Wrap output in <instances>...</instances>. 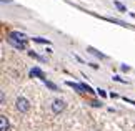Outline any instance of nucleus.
Listing matches in <instances>:
<instances>
[{
	"label": "nucleus",
	"instance_id": "nucleus-5",
	"mask_svg": "<svg viewBox=\"0 0 135 131\" xmlns=\"http://www.w3.org/2000/svg\"><path fill=\"white\" fill-rule=\"evenodd\" d=\"M10 38H15V40H18V41H27L25 35L20 33V32H12V33H10Z\"/></svg>",
	"mask_w": 135,
	"mask_h": 131
},
{
	"label": "nucleus",
	"instance_id": "nucleus-1",
	"mask_svg": "<svg viewBox=\"0 0 135 131\" xmlns=\"http://www.w3.org/2000/svg\"><path fill=\"white\" fill-rule=\"evenodd\" d=\"M17 109L18 111H22V113H27L28 109H30V103H28V99L27 98H23V96H20L17 99Z\"/></svg>",
	"mask_w": 135,
	"mask_h": 131
},
{
	"label": "nucleus",
	"instance_id": "nucleus-4",
	"mask_svg": "<svg viewBox=\"0 0 135 131\" xmlns=\"http://www.w3.org/2000/svg\"><path fill=\"white\" fill-rule=\"evenodd\" d=\"M30 76H38V78H40V80H44V81L47 80V78H45V75H44V71H42V70H40V68H38V66H35V68H33V70H30Z\"/></svg>",
	"mask_w": 135,
	"mask_h": 131
},
{
	"label": "nucleus",
	"instance_id": "nucleus-6",
	"mask_svg": "<svg viewBox=\"0 0 135 131\" xmlns=\"http://www.w3.org/2000/svg\"><path fill=\"white\" fill-rule=\"evenodd\" d=\"M67 85H69V86H72V88H74L75 91H79V93H85V91H84V86H82V85H79V83H74V81H67Z\"/></svg>",
	"mask_w": 135,
	"mask_h": 131
},
{
	"label": "nucleus",
	"instance_id": "nucleus-8",
	"mask_svg": "<svg viewBox=\"0 0 135 131\" xmlns=\"http://www.w3.org/2000/svg\"><path fill=\"white\" fill-rule=\"evenodd\" d=\"M87 50H89V51H90L92 55H95V56H98V58H107L105 55H103V53H100V51H98V50H95V48H93V46H89V48H87Z\"/></svg>",
	"mask_w": 135,
	"mask_h": 131
},
{
	"label": "nucleus",
	"instance_id": "nucleus-14",
	"mask_svg": "<svg viewBox=\"0 0 135 131\" xmlns=\"http://www.w3.org/2000/svg\"><path fill=\"white\" fill-rule=\"evenodd\" d=\"M97 91H98V95H100L102 98H105V96H107V93H105V91H103V90H97Z\"/></svg>",
	"mask_w": 135,
	"mask_h": 131
},
{
	"label": "nucleus",
	"instance_id": "nucleus-11",
	"mask_svg": "<svg viewBox=\"0 0 135 131\" xmlns=\"http://www.w3.org/2000/svg\"><path fill=\"white\" fill-rule=\"evenodd\" d=\"M30 56H33V58H37V60H40V61H45V58H44V56L37 55V53H35V51H30Z\"/></svg>",
	"mask_w": 135,
	"mask_h": 131
},
{
	"label": "nucleus",
	"instance_id": "nucleus-10",
	"mask_svg": "<svg viewBox=\"0 0 135 131\" xmlns=\"http://www.w3.org/2000/svg\"><path fill=\"white\" fill-rule=\"evenodd\" d=\"M33 41H37V43H47V45L50 43L49 40H45V38H40V36H35V38H33Z\"/></svg>",
	"mask_w": 135,
	"mask_h": 131
},
{
	"label": "nucleus",
	"instance_id": "nucleus-9",
	"mask_svg": "<svg viewBox=\"0 0 135 131\" xmlns=\"http://www.w3.org/2000/svg\"><path fill=\"white\" fill-rule=\"evenodd\" d=\"M45 85L49 86L50 90H54V91H59V86H57V85H54V83H52V81H49V80H45Z\"/></svg>",
	"mask_w": 135,
	"mask_h": 131
},
{
	"label": "nucleus",
	"instance_id": "nucleus-3",
	"mask_svg": "<svg viewBox=\"0 0 135 131\" xmlns=\"http://www.w3.org/2000/svg\"><path fill=\"white\" fill-rule=\"evenodd\" d=\"M8 43H12L15 48H18V50H25V48H27V41H18L15 38H10V36H8Z\"/></svg>",
	"mask_w": 135,
	"mask_h": 131
},
{
	"label": "nucleus",
	"instance_id": "nucleus-12",
	"mask_svg": "<svg viewBox=\"0 0 135 131\" xmlns=\"http://www.w3.org/2000/svg\"><path fill=\"white\" fill-rule=\"evenodd\" d=\"M80 85L84 86V91H87V93H90V95H92V93H93V90H92V88H90L89 85H85V83H80Z\"/></svg>",
	"mask_w": 135,
	"mask_h": 131
},
{
	"label": "nucleus",
	"instance_id": "nucleus-13",
	"mask_svg": "<svg viewBox=\"0 0 135 131\" xmlns=\"http://www.w3.org/2000/svg\"><path fill=\"white\" fill-rule=\"evenodd\" d=\"M115 7H117L118 10H120V12H127V8H125V7H123V5H122L120 2H115Z\"/></svg>",
	"mask_w": 135,
	"mask_h": 131
},
{
	"label": "nucleus",
	"instance_id": "nucleus-7",
	"mask_svg": "<svg viewBox=\"0 0 135 131\" xmlns=\"http://www.w3.org/2000/svg\"><path fill=\"white\" fill-rule=\"evenodd\" d=\"M7 129H8V121L2 114V116H0V131H7Z\"/></svg>",
	"mask_w": 135,
	"mask_h": 131
},
{
	"label": "nucleus",
	"instance_id": "nucleus-2",
	"mask_svg": "<svg viewBox=\"0 0 135 131\" xmlns=\"http://www.w3.org/2000/svg\"><path fill=\"white\" fill-rule=\"evenodd\" d=\"M64 108H65V103L62 101V99H55V101L52 103V109H54V113H60V111H64Z\"/></svg>",
	"mask_w": 135,
	"mask_h": 131
}]
</instances>
